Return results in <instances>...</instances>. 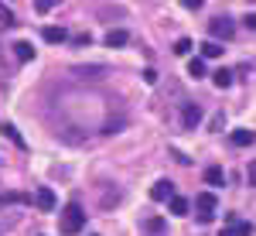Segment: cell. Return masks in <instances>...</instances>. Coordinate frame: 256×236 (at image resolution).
Masks as SVG:
<instances>
[{"label":"cell","mask_w":256,"mask_h":236,"mask_svg":"<svg viewBox=\"0 0 256 236\" xmlns=\"http://www.w3.org/2000/svg\"><path fill=\"white\" fill-rule=\"evenodd\" d=\"M34 7H38L41 14H48V11H52V7H55V4H52V0H38V4H34Z\"/></svg>","instance_id":"obj_23"},{"label":"cell","mask_w":256,"mask_h":236,"mask_svg":"<svg viewBox=\"0 0 256 236\" xmlns=\"http://www.w3.org/2000/svg\"><path fill=\"white\" fill-rule=\"evenodd\" d=\"M229 140H232V147H250V144L256 140V134L242 127V130H232V134H229Z\"/></svg>","instance_id":"obj_7"},{"label":"cell","mask_w":256,"mask_h":236,"mask_svg":"<svg viewBox=\"0 0 256 236\" xmlns=\"http://www.w3.org/2000/svg\"><path fill=\"white\" fill-rule=\"evenodd\" d=\"M212 82H216L218 89H229V86H232V72H229V69H218L216 76H212Z\"/></svg>","instance_id":"obj_12"},{"label":"cell","mask_w":256,"mask_h":236,"mask_svg":"<svg viewBox=\"0 0 256 236\" xmlns=\"http://www.w3.org/2000/svg\"><path fill=\"white\" fill-rule=\"evenodd\" d=\"M34 205H38L41 212H52V209H55V192H52V188H38V192H34Z\"/></svg>","instance_id":"obj_6"},{"label":"cell","mask_w":256,"mask_h":236,"mask_svg":"<svg viewBox=\"0 0 256 236\" xmlns=\"http://www.w3.org/2000/svg\"><path fill=\"white\" fill-rule=\"evenodd\" d=\"M188 76L202 79V76H205V62H202V59H192V62H188Z\"/></svg>","instance_id":"obj_15"},{"label":"cell","mask_w":256,"mask_h":236,"mask_svg":"<svg viewBox=\"0 0 256 236\" xmlns=\"http://www.w3.org/2000/svg\"><path fill=\"white\" fill-rule=\"evenodd\" d=\"M41 38L48 41V45H62V41L68 38V31H65V28H44V31H41Z\"/></svg>","instance_id":"obj_8"},{"label":"cell","mask_w":256,"mask_h":236,"mask_svg":"<svg viewBox=\"0 0 256 236\" xmlns=\"http://www.w3.org/2000/svg\"><path fill=\"white\" fill-rule=\"evenodd\" d=\"M205 185H226V171L212 164V168H205Z\"/></svg>","instance_id":"obj_9"},{"label":"cell","mask_w":256,"mask_h":236,"mask_svg":"<svg viewBox=\"0 0 256 236\" xmlns=\"http://www.w3.org/2000/svg\"><path fill=\"white\" fill-rule=\"evenodd\" d=\"M126 41H130V35H126L123 28H116V31L106 35V45H110V48H120V45H126Z\"/></svg>","instance_id":"obj_11"},{"label":"cell","mask_w":256,"mask_h":236,"mask_svg":"<svg viewBox=\"0 0 256 236\" xmlns=\"http://www.w3.org/2000/svg\"><path fill=\"white\" fill-rule=\"evenodd\" d=\"M232 35H236V24H232V18H226V14H222V18L212 21V41H218V38L229 41Z\"/></svg>","instance_id":"obj_3"},{"label":"cell","mask_w":256,"mask_h":236,"mask_svg":"<svg viewBox=\"0 0 256 236\" xmlns=\"http://www.w3.org/2000/svg\"><path fill=\"white\" fill-rule=\"evenodd\" d=\"M171 212H174V216H188V198L178 195L174 202H171Z\"/></svg>","instance_id":"obj_16"},{"label":"cell","mask_w":256,"mask_h":236,"mask_svg":"<svg viewBox=\"0 0 256 236\" xmlns=\"http://www.w3.org/2000/svg\"><path fill=\"white\" fill-rule=\"evenodd\" d=\"M192 52V38H178L174 41V55H188Z\"/></svg>","instance_id":"obj_17"},{"label":"cell","mask_w":256,"mask_h":236,"mask_svg":"<svg viewBox=\"0 0 256 236\" xmlns=\"http://www.w3.org/2000/svg\"><path fill=\"white\" fill-rule=\"evenodd\" d=\"M222 236H236V233H232V229H229V233H222Z\"/></svg>","instance_id":"obj_26"},{"label":"cell","mask_w":256,"mask_h":236,"mask_svg":"<svg viewBox=\"0 0 256 236\" xmlns=\"http://www.w3.org/2000/svg\"><path fill=\"white\" fill-rule=\"evenodd\" d=\"M246 28H253V31H256V14H250V18H246Z\"/></svg>","instance_id":"obj_25"},{"label":"cell","mask_w":256,"mask_h":236,"mask_svg":"<svg viewBox=\"0 0 256 236\" xmlns=\"http://www.w3.org/2000/svg\"><path fill=\"white\" fill-rule=\"evenodd\" d=\"M181 120H184L188 130H195L198 123H202V106H198V103H188V106L181 110Z\"/></svg>","instance_id":"obj_5"},{"label":"cell","mask_w":256,"mask_h":236,"mask_svg":"<svg viewBox=\"0 0 256 236\" xmlns=\"http://www.w3.org/2000/svg\"><path fill=\"white\" fill-rule=\"evenodd\" d=\"M4 202H24V195H0V205Z\"/></svg>","instance_id":"obj_24"},{"label":"cell","mask_w":256,"mask_h":236,"mask_svg":"<svg viewBox=\"0 0 256 236\" xmlns=\"http://www.w3.org/2000/svg\"><path fill=\"white\" fill-rule=\"evenodd\" d=\"M202 55H205V59H218V55H222V45H218V41H202Z\"/></svg>","instance_id":"obj_13"},{"label":"cell","mask_w":256,"mask_h":236,"mask_svg":"<svg viewBox=\"0 0 256 236\" xmlns=\"http://www.w3.org/2000/svg\"><path fill=\"white\" fill-rule=\"evenodd\" d=\"M82 226H86V212H82L79 205H65V209L58 212V229L65 236L82 233Z\"/></svg>","instance_id":"obj_1"},{"label":"cell","mask_w":256,"mask_h":236,"mask_svg":"<svg viewBox=\"0 0 256 236\" xmlns=\"http://www.w3.org/2000/svg\"><path fill=\"white\" fill-rule=\"evenodd\" d=\"M14 55H18V62H31V59H34L31 41H18V45H14Z\"/></svg>","instance_id":"obj_10"},{"label":"cell","mask_w":256,"mask_h":236,"mask_svg":"<svg viewBox=\"0 0 256 236\" xmlns=\"http://www.w3.org/2000/svg\"><path fill=\"white\" fill-rule=\"evenodd\" d=\"M150 198H154V202H168V205H171V202H174V185H171V181H168V178H160V181H154V188H150Z\"/></svg>","instance_id":"obj_4"},{"label":"cell","mask_w":256,"mask_h":236,"mask_svg":"<svg viewBox=\"0 0 256 236\" xmlns=\"http://www.w3.org/2000/svg\"><path fill=\"white\" fill-rule=\"evenodd\" d=\"M89 41H92V38H89V35H76V38H72V45H76V48H86Z\"/></svg>","instance_id":"obj_19"},{"label":"cell","mask_w":256,"mask_h":236,"mask_svg":"<svg viewBox=\"0 0 256 236\" xmlns=\"http://www.w3.org/2000/svg\"><path fill=\"white\" fill-rule=\"evenodd\" d=\"M0 18H4V24H14V14H10V7H4V4H0Z\"/></svg>","instance_id":"obj_20"},{"label":"cell","mask_w":256,"mask_h":236,"mask_svg":"<svg viewBox=\"0 0 256 236\" xmlns=\"http://www.w3.org/2000/svg\"><path fill=\"white\" fill-rule=\"evenodd\" d=\"M232 233H236V236H250V233H253V222H236Z\"/></svg>","instance_id":"obj_18"},{"label":"cell","mask_w":256,"mask_h":236,"mask_svg":"<svg viewBox=\"0 0 256 236\" xmlns=\"http://www.w3.org/2000/svg\"><path fill=\"white\" fill-rule=\"evenodd\" d=\"M195 209H198V222H212L216 219V195L212 192L195 195Z\"/></svg>","instance_id":"obj_2"},{"label":"cell","mask_w":256,"mask_h":236,"mask_svg":"<svg viewBox=\"0 0 256 236\" xmlns=\"http://www.w3.org/2000/svg\"><path fill=\"white\" fill-rule=\"evenodd\" d=\"M246 178H250V185L256 188V161H250V168H246Z\"/></svg>","instance_id":"obj_21"},{"label":"cell","mask_w":256,"mask_h":236,"mask_svg":"<svg viewBox=\"0 0 256 236\" xmlns=\"http://www.w3.org/2000/svg\"><path fill=\"white\" fill-rule=\"evenodd\" d=\"M144 82L154 86V82H158V72H154V69H144Z\"/></svg>","instance_id":"obj_22"},{"label":"cell","mask_w":256,"mask_h":236,"mask_svg":"<svg viewBox=\"0 0 256 236\" xmlns=\"http://www.w3.org/2000/svg\"><path fill=\"white\" fill-rule=\"evenodd\" d=\"M0 130H4V134H7V137L14 140V144H18V147H24V137H20V134H18V127H14V123H4V127H0Z\"/></svg>","instance_id":"obj_14"}]
</instances>
